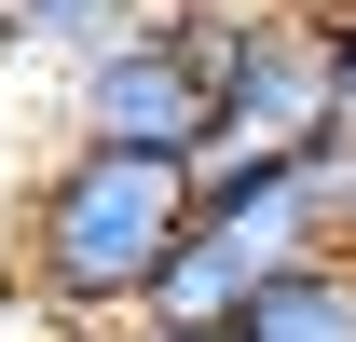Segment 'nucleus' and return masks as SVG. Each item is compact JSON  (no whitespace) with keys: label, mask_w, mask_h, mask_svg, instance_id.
I'll return each mask as SVG.
<instances>
[{"label":"nucleus","mask_w":356,"mask_h":342,"mask_svg":"<svg viewBox=\"0 0 356 342\" xmlns=\"http://www.w3.org/2000/svg\"><path fill=\"white\" fill-rule=\"evenodd\" d=\"M192 165H151V151H55L14 206V301L42 315L55 342H137L151 301H165L178 247H192Z\"/></svg>","instance_id":"nucleus-1"},{"label":"nucleus","mask_w":356,"mask_h":342,"mask_svg":"<svg viewBox=\"0 0 356 342\" xmlns=\"http://www.w3.org/2000/svg\"><path fill=\"white\" fill-rule=\"evenodd\" d=\"M233 42H247V0H165L151 28H124L110 55L69 69V137L83 151H151V165H206Z\"/></svg>","instance_id":"nucleus-2"},{"label":"nucleus","mask_w":356,"mask_h":342,"mask_svg":"<svg viewBox=\"0 0 356 342\" xmlns=\"http://www.w3.org/2000/svg\"><path fill=\"white\" fill-rule=\"evenodd\" d=\"M192 192H206V178H192ZM315 260H343V247H329V219H315V178H302V165H288V178H220V192L192 206V247H178L165 301H151V329L220 342V329H247L288 274H315Z\"/></svg>","instance_id":"nucleus-3"},{"label":"nucleus","mask_w":356,"mask_h":342,"mask_svg":"<svg viewBox=\"0 0 356 342\" xmlns=\"http://www.w3.org/2000/svg\"><path fill=\"white\" fill-rule=\"evenodd\" d=\"M343 137V69H329V14H274L247 0V42H233V83H220V124H206V192L220 178H288Z\"/></svg>","instance_id":"nucleus-4"},{"label":"nucleus","mask_w":356,"mask_h":342,"mask_svg":"<svg viewBox=\"0 0 356 342\" xmlns=\"http://www.w3.org/2000/svg\"><path fill=\"white\" fill-rule=\"evenodd\" d=\"M165 0H0V55H42V69H83L124 28H151Z\"/></svg>","instance_id":"nucleus-5"},{"label":"nucleus","mask_w":356,"mask_h":342,"mask_svg":"<svg viewBox=\"0 0 356 342\" xmlns=\"http://www.w3.org/2000/svg\"><path fill=\"white\" fill-rule=\"evenodd\" d=\"M220 342H356V260H315V274H288V288L247 315V329Z\"/></svg>","instance_id":"nucleus-6"},{"label":"nucleus","mask_w":356,"mask_h":342,"mask_svg":"<svg viewBox=\"0 0 356 342\" xmlns=\"http://www.w3.org/2000/svg\"><path fill=\"white\" fill-rule=\"evenodd\" d=\"M302 178H315V219H329V247H356V137H329Z\"/></svg>","instance_id":"nucleus-7"},{"label":"nucleus","mask_w":356,"mask_h":342,"mask_svg":"<svg viewBox=\"0 0 356 342\" xmlns=\"http://www.w3.org/2000/svg\"><path fill=\"white\" fill-rule=\"evenodd\" d=\"M329 69H343V137H356V14H329Z\"/></svg>","instance_id":"nucleus-8"},{"label":"nucleus","mask_w":356,"mask_h":342,"mask_svg":"<svg viewBox=\"0 0 356 342\" xmlns=\"http://www.w3.org/2000/svg\"><path fill=\"white\" fill-rule=\"evenodd\" d=\"M274 14H356V0H274Z\"/></svg>","instance_id":"nucleus-9"},{"label":"nucleus","mask_w":356,"mask_h":342,"mask_svg":"<svg viewBox=\"0 0 356 342\" xmlns=\"http://www.w3.org/2000/svg\"><path fill=\"white\" fill-rule=\"evenodd\" d=\"M137 342H178V329H137Z\"/></svg>","instance_id":"nucleus-10"},{"label":"nucleus","mask_w":356,"mask_h":342,"mask_svg":"<svg viewBox=\"0 0 356 342\" xmlns=\"http://www.w3.org/2000/svg\"><path fill=\"white\" fill-rule=\"evenodd\" d=\"M343 260H356V247H343Z\"/></svg>","instance_id":"nucleus-11"}]
</instances>
